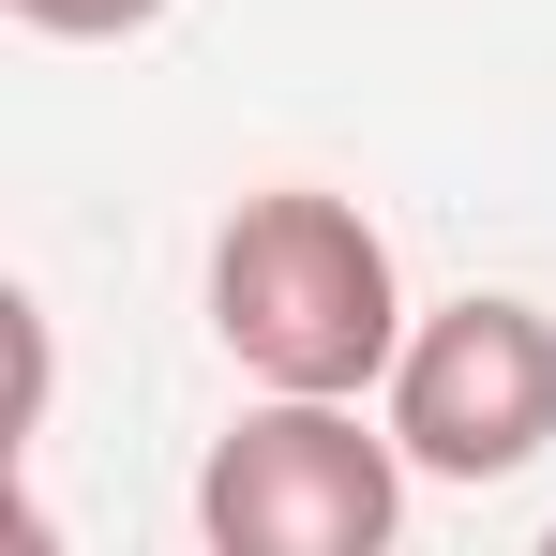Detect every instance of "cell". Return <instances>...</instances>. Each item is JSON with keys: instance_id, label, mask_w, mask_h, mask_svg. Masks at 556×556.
I'll list each match as a JSON object with an SVG mask.
<instances>
[{"instance_id": "6da1fadb", "label": "cell", "mask_w": 556, "mask_h": 556, "mask_svg": "<svg viewBox=\"0 0 556 556\" xmlns=\"http://www.w3.org/2000/svg\"><path fill=\"white\" fill-rule=\"evenodd\" d=\"M406 331L421 316H406V271L362 195L271 181L211 226V346L256 391H391Z\"/></svg>"}, {"instance_id": "3957f363", "label": "cell", "mask_w": 556, "mask_h": 556, "mask_svg": "<svg viewBox=\"0 0 556 556\" xmlns=\"http://www.w3.org/2000/svg\"><path fill=\"white\" fill-rule=\"evenodd\" d=\"M391 437L421 481H527L556 437V316L542 301H511V286H466L437 301L421 331H406V362H391Z\"/></svg>"}, {"instance_id": "277c9868", "label": "cell", "mask_w": 556, "mask_h": 556, "mask_svg": "<svg viewBox=\"0 0 556 556\" xmlns=\"http://www.w3.org/2000/svg\"><path fill=\"white\" fill-rule=\"evenodd\" d=\"M166 0H15V30H46V46H121V30H151Z\"/></svg>"}, {"instance_id": "7a4b0ae2", "label": "cell", "mask_w": 556, "mask_h": 556, "mask_svg": "<svg viewBox=\"0 0 556 556\" xmlns=\"http://www.w3.org/2000/svg\"><path fill=\"white\" fill-rule=\"evenodd\" d=\"M406 437L362 421V391H256L195 466L211 556H391L406 527Z\"/></svg>"}]
</instances>
